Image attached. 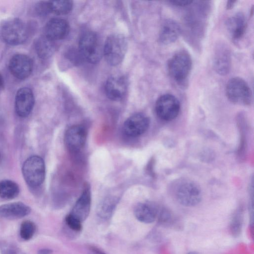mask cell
Here are the masks:
<instances>
[{
	"instance_id": "6da1fadb",
	"label": "cell",
	"mask_w": 254,
	"mask_h": 254,
	"mask_svg": "<svg viewBox=\"0 0 254 254\" xmlns=\"http://www.w3.org/2000/svg\"><path fill=\"white\" fill-rule=\"evenodd\" d=\"M78 50L83 60L91 64L98 63L103 56V46L97 34L92 31L81 37Z\"/></svg>"
},
{
	"instance_id": "7a4b0ae2",
	"label": "cell",
	"mask_w": 254,
	"mask_h": 254,
	"mask_svg": "<svg viewBox=\"0 0 254 254\" xmlns=\"http://www.w3.org/2000/svg\"><path fill=\"white\" fill-rule=\"evenodd\" d=\"M192 64L191 57L187 52H178L168 61V72L176 82L179 84L183 85L188 78Z\"/></svg>"
},
{
	"instance_id": "3957f363",
	"label": "cell",
	"mask_w": 254,
	"mask_h": 254,
	"mask_svg": "<svg viewBox=\"0 0 254 254\" xmlns=\"http://www.w3.org/2000/svg\"><path fill=\"white\" fill-rule=\"evenodd\" d=\"M127 49L126 37L121 34H113L108 36L105 42L103 56L108 64L115 66L122 62Z\"/></svg>"
},
{
	"instance_id": "277c9868",
	"label": "cell",
	"mask_w": 254,
	"mask_h": 254,
	"mask_svg": "<svg viewBox=\"0 0 254 254\" xmlns=\"http://www.w3.org/2000/svg\"><path fill=\"white\" fill-rule=\"evenodd\" d=\"M0 31L2 39L10 45L22 44L26 40L28 35L27 26L17 18H11L5 21Z\"/></svg>"
},
{
	"instance_id": "5b68a950",
	"label": "cell",
	"mask_w": 254,
	"mask_h": 254,
	"mask_svg": "<svg viewBox=\"0 0 254 254\" xmlns=\"http://www.w3.org/2000/svg\"><path fill=\"white\" fill-rule=\"evenodd\" d=\"M226 94L229 101L234 104L248 106L252 103L251 89L242 78L235 77L231 78L226 85Z\"/></svg>"
},
{
	"instance_id": "8992f818",
	"label": "cell",
	"mask_w": 254,
	"mask_h": 254,
	"mask_svg": "<svg viewBox=\"0 0 254 254\" xmlns=\"http://www.w3.org/2000/svg\"><path fill=\"white\" fill-rule=\"evenodd\" d=\"M22 172L28 186L32 188L40 186L45 178V165L43 159L37 155L29 157L23 163Z\"/></svg>"
},
{
	"instance_id": "52a82bcc",
	"label": "cell",
	"mask_w": 254,
	"mask_h": 254,
	"mask_svg": "<svg viewBox=\"0 0 254 254\" xmlns=\"http://www.w3.org/2000/svg\"><path fill=\"white\" fill-rule=\"evenodd\" d=\"M173 190L178 201L186 206L196 205L201 199L200 188L190 180L183 179L178 181L175 184Z\"/></svg>"
},
{
	"instance_id": "ba28073f",
	"label": "cell",
	"mask_w": 254,
	"mask_h": 254,
	"mask_svg": "<svg viewBox=\"0 0 254 254\" xmlns=\"http://www.w3.org/2000/svg\"><path fill=\"white\" fill-rule=\"evenodd\" d=\"M181 105L178 99L170 94L160 96L155 103V112L161 120L170 121L175 119L179 114Z\"/></svg>"
},
{
	"instance_id": "9c48e42d",
	"label": "cell",
	"mask_w": 254,
	"mask_h": 254,
	"mask_svg": "<svg viewBox=\"0 0 254 254\" xmlns=\"http://www.w3.org/2000/svg\"><path fill=\"white\" fill-rule=\"evenodd\" d=\"M150 125L149 118L142 113H136L129 117L124 123L123 131L127 136L135 137L143 134Z\"/></svg>"
},
{
	"instance_id": "30bf717a",
	"label": "cell",
	"mask_w": 254,
	"mask_h": 254,
	"mask_svg": "<svg viewBox=\"0 0 254 254\" xmlns=\"http://www.w3.org/2000/svg\"><path fill=\"white\" fill-rule=\"evenodd\" d=\"M87 131L80 125L72 126L68 128L64 135V142L68 150L72 153L79 152L84 146Z\"/></svg>"
},
{
	"instance_id": "8fae6325",
	"label": "cell",
	"mask_w": 254,
	"mask_h": 254,
	"mask_svg": "<svg viewBox=\"0 0 254 254\" xmlns=\"http://www.w3.org/2000/svg\"><path fill=\"white\" fill-rule=\"evenodd\" d=\"M33 66L31 59L21 54L14 55L9 63V69L11 74L19 79L27 78L32 72Z\"/></svg>"
},
{
	"instance_id": "7c38bea8",
	"label": "cell",
	"mask_w": 254,
	"mask_h": 254,
	"mask_svg": "<svg viewBox=\"0 0 254 254\" xmlns=\"http://www.w3.org/2000/svg\"><path fill=\"white\" fill-rule=\"evenodd\" d=\"M34 103V94L30 88L22 87L17 91L15 99V110L18 116L27 117L31 112Z\"/></svg>"
},
{
	"instance_id": "4fadbf2b",
	"label": "cell",
	"mask_w": 254,
	"mask_h": 254,
	"mask_svg": "<svg viewBox=\"0 0 254 254\" xmlns=\"http://www.w3.org/2000/svg\"><path fill=\"white\" fill-rule=\"evenodd\" d=\"M127 79L124 76H113L107 80L105 90L107 97L112 101L123 99L127 91Z\"/></svg>"
},
{
	"instance_id": "5bb4252c",
	"label": "cell",
	"mask_w": 254,
	"mask_h": 254,
	"mask_svg": "<svg viewBox=\"0 0 254 254\" xmlns=\"http://www.w3.org/2000/svg\"><path fill=\"white\" fill-rule=\"evenodd\" d=\"M69 26L67 22L60 18L50 19L46 24L44 35L48 38L56 41L65 38L68 34Z\"/></svg>"
},
{
	"instance_id": "9a60e30c",
	"label": "cell",
	"mask_w": 254,
	"mask_h": 254,
	"mask_svg": "<svg viewBox=\"0 0 254 254\" xmlns=\"http://www.w3.org/2000/svg\"><path fill=\"white\" fill-rule=\"evenodd\" d=\"M91 202L90 189L88 185H85L70 214L81 222L84 221L89 215Z\"/></svg>"
},
{
	"instance_id": "2e32d148",
	"label": "cell",
	"mask_w": 254,
	"mask_h": 254,
	"mask_svg": "<svg viewBox=\"0 0 254 254\" xmlns=\"http://www.w3.org/2000/svg\"><path fill=\"white\" fill-rule=\"evenodd\" d=\"M31 212L29 206L21 202H14L0 206V217L14 220L23 218Z\"/></svg>"
},
{
	"instance_id": "e0dca14e",
	"label": "cell",
	"mask_w": 254,
	"mask_h": 254,
	"mask_svg": "<svg viewBox=\"0 0 254 254\" xmlns=\"http://www.w3.org/2000/svg\"><path fill=\"white\" fill-rule=\"evenodd\" d=\"M247 26L245 15L237 12L229 17L226 21V29L233 40L240 39L245 34Z\"/></svg>"
},
{
	"instance_id": "ac0fdd59",
	"label": "cell",
	"mask_w": 254,
	"mask_h": 254,
	"mask_svg": "<svg viewBox=\"0 0 254 254\" xmlns=\"http://www.w3.org/2000/svg\"><path fill=\"white\" fill-rule=\"evenodd\" d=\"M181 32L179 25L172 20H166L162 25L159 34V42L168 45L175 42Z\"/></svg>"
},
{
	"instance_id": "d6986e66",
	"label": "cell",
	"mask_w": 254,
	"mask_h": 254,
	"mask_svg": "<svg viewBox=\"0 0 254 254\" xmlns=\"http://www.w3.org/2000/svg\"><path fill=\"white\" fill-rule=\"evenodd\" d=\"M213 64L215 71L220 75H225L229 72L231 55L229 50L225 46H220L217 48Z\"/></svg>"
},
{
	"instance_id": "ffe728a7",
	"label": "cell",
	"mask_w": 254,
	"mask_h": 254,
	"mask_svg": "<svg viewBox=\"0 0 254 254\" xmlns=\"http://www.w3.org/2000/svg\"><path fill=\"white\" fill-rule=\"evenodd\" d=\"M134 213L139 221L144 223H150L155 220L159 214V209L154 204L148 202L139 203L135 207Z\"/></svg>"
},
{
	"instance_id": "44dd1931",
	"label": "cell",
	"mask_w": 254,
	"mask_h": 254,
	"mask_svg": "<svg viewBox=\"0 0 254 254\" xmlns=\"http://www.w3.org/2000/svg\"><path fill=\"white\" fill-rule=\"evenodd\" d=\"M35 48L36 53L39 58L46 59L54 54L56 49V45L55 41L43 35L36 41Z\"/></svg>"
},
{
	"instance_id": "7402d4cb",
	"label": "cell",
	"mask_w": 254,
	"mask_h": 254,
	"mask_svg": "<svg viewBox=\"0 0 254 254\" xmlns=\"http://www.w3.org/2000/svg\"><path fill=\"white\" fill-rule=\"evenodd\" d=\"M117 199L110 196L105 198L99 204L97 208V214L101 219H108L112 216L115 208Z\"/></svg>"
},
{
	"instance_id": "603a6c76",
	"label": "cell",
	"mask_w": 254,
	"mask_h": 254,
	"mask_svg": "<svg viewBox=\"0 0 254 254\" xmlns=\"http://www.w3.org/2000/svg\"><path fill=\"white\" fill-rule=\"evenodd\" d=\"M19 187L14 181L4 180L0 182V197L5 199H11L17 197Z\"/></svg>"
},
{
	"instance_id": "cb8c5ba5",
	"label": "cell",
	"mask_w": 254,
	"mask_h": 254,
	"mask_svg": "<svg viewBox=\"0 0 254 254\" xmlns=\"http://www.w3.org/2000/svg\"><path fill=\"white\" fill-rule=\"evenodd\" d=\"M48 6L50 12L57 15H64L72 10L73 2L69 0L48 1Z\"/></svg>"
},
{
	"instance_id": "d4e9b609",
	"label": "cell",
	"mask_w": 254,
	"mask_h": 254,
	"mask_svg": "<svg viewBox=\"0 0 254 254\" xmlns=\"http://www.w3.org/2000/svg\"><path fill=\"white\" fill-rule=\"evenodd\" d=\"M36 230L35 224L30 220H25L20 225L19 234L24 240H30L34 235Z\"/></svg>"
},
{
	"instance_id": "484cf974",
	"label": "cell",
	"mask_w": 254,
	"mask_h": 254,
	"mask_svg": "<svg viewBox=\"0 0 254 254\" xmlns=\"http://www.w3.org/2000/svg\"><path fill=\"white\" fill-rule=\"evenodd\" d=\"M242 225V217L240 212L237 213L234 217L230 225V230L234 236H238L241 231Z\"/></svg>"
},
{
	"instance_id": "4316f807",
	"label": "cell",
	"mask_w": 254,
	"mask_h": 254,
	"mask_svg": "<svg viewBox=\"0 0 254 254\" xmlns=\"http://www.w3.org/2000/svg\"><path fill=\"white\" fill-rule=\"evenodd\" d=\"M65 57L73 64H80L84 61L78 49L77 50L75 48L69 49L66 52Z\"/></svg>"
},
{
	"instance_id": "83f0119b",
	"label": "cell",
	"mask_w": 254,
	"mask_h": 254,
	"mask_svg": "<svg viewBox=\"0 0 254 254\" xmlns=\"http://www.w3.org/2000/svg\"><path fill=\"white\" fill-rule=\"evenodd\" d=\"M65 221L68 227L72 230L79 231L82 229L81 222L71 214L66 217Z\"/></svg>"
},
{
	"instance_id": "f1b7e54d",
	"label": "cell",
	"mask_w": 254,
	"mask_h": 254,
	"mask_svg": "<svg viewBox=\"0 0 254 254\" xmlns=\"http://www.w3.org/2000/svg\"><path fill=\"white\" fill-rule=\"evenodd\" d=\"M3 254H24L17 247L9 244H4L2 246Z\"/></svg>"
},
{
	"instance_id": "f546056e",
	"label": "cell",
	"mask_w": 254,
	"mask_h": 254,
	"mask_svg": "<svg viewBox=\"0 0 254 254\" xmlns=\"http://www.w3.org/2000/svg\"><path fill=\"white\" fill-rule=\"evenodd\" d=\"M169 2L176 6H185L190 4L193 1L190 0H173Z\"/></svg>"
},
{
	"instance_id": "4dcf8cb0",
	"label": "cell",
	"mask_w": 254,
	"mask_h": 254,
	"mask_svg": "<svg viewBox=\"0 0 254 254\" xmlns=\"http://www.w3.org/2000/svg\"><path fill=\"white\" fill-rule=\"evenodd\" d=\"M52 251L48 249H43L39 250L38 254H52Z\"/></svg>"
},
{
	"instance_id": "1f68e13d",
	"label": "cell",
	"mask_w": 254,
	"mask_h": 254,
	"mask_svg": "<svg viewBox=\"0 0 254 254\" xmlns=\"http://www.w3.org/2000/svg\"><path fill=\"white\" fill-rule=\"evenodd\" d=\"M237 1H228L227 3V9H230L233 7Z\"/></svg>"
},
{
	"instance_id": "d6a6232c",
	"label": "cell",
	"mask_w": 254,
	"mask_h": 254,
	"mask_svg": "<svg viewBox=\"0 0 254 254\" xmlns=\"http://www.w3.org/2000/svg\"><path fill=\"white\" fill-rule=\"evenodd\" d=\"M91 251L95 254H106L105 253L99 250L98 249L94 247H92L91 248Z\"/></svg>"
},
{
	"instance_id": "836d02e7",
	"label": "cell",
	"mask_w": 254,
	"mask_h": 254,
	"mask_svg": "<svg viewBox=\"0 0 254 254\" xmlns=\"http://www.w3.org/2000/svg\"><path fill=\"white\" fill-rule=\"evenodd\" d=\"M4 87V81L2 77L0 74V92L2 91Z\"/></svg>"
},
{
	"instance_id": "e575fe53",
	"label": "cell",
	"mask_w": 254,
	"mask_h": 254,
	"mask_svg": "<svg viewBox=\"0 0 254 254\" xmlns=\"http://www.w3.org/2000/svg\"><path fill=\"white\" fill-rule=\"evenodd\" d=\"M197 254V253H196V252H190V253H189V254Z\"/></svg>"
}]
</instances>
